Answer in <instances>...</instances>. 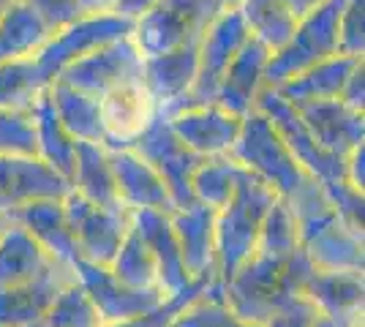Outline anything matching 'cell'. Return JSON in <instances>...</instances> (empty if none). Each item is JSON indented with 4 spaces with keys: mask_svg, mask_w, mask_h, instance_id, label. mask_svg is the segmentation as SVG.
I'll list each match as a JSON object with an SVG mask.
<instances>
[{
    "mask_svg": "<svg viewBox=\"0 0 365 327\" xmlns=\"http://www.w3.org/2000/svg\"><path fill=\"white\" fill-rule=\"evenodd\" d=\"M311 273L314 265L303 249L289 256H270L257 251L227 284H221V295L240 319L264 325L273 313L303 300L305 281Z\"/></svg>",
    "mask_w": 365,
    "mask_h": 327,
    "instance_id": "cell-1",
    "label": "cell"
},
{
    "mask_svg": "<svg viewBox=\"0 0 365 327\" xmlns=\"http://www.w3.org/2000/svg\"><path fill=\"white\" fill-rule=\"evenodd\" d=\"M232 158L267 188H273L275 197L287 204L297 202L305 191L317 186V180L294 161L273 123L257 109L243 118V128L232 150Z\"/></svg>",
    "mask_w": 365,
    "mask_h": 327,
    "instance_id": "cell-2",
    "label": "cell"
},
{
    "mask_svg": "<svg viewBox=\"0 0 365 327\" xmlns=\"http://www.w3.org/2000/svg\"><path fill=\"white\" fill-rule=\"evenodd\" d=\"M273 188H267L251 172H243L232 202L215 213V256L218 284H227L257 254L262 224L275 204Z\"/></svg>",
    "mask_w": 365,
    "mask_h": 327,
    "instance_id": "cell-3",
    "label": "cell"
},
{
    "mask_svg": "<svg viewBox=\"0 0 365 327\" xmlns=\"http://www.w3.org/2000/svg\"><path fill=\"white\" fill-rule=\"evenodd\" d=\"M218 0H158L148 14L134 22L131 41L145 58L194 47L221 14Z\"/></svg>",
    "mask_w": 365,
    "mask_h": 327,
    "instance_id": "cell-4",
    "label": "cell"
},
{
    "mask_svg": "<svg viewBox=\"0 0 365 327\" xmlns=\"http://www.w3.org/2000/svg\"><path fill=\"white\" fill-rule=\"evenodd\" d=\"M248 38H251V33L245 28L240 9L237 6L221 9V14L210 22V28L205 31L202 41H199V71L191 93L185 95V98H180L178 104H172V107L158 109V115L161 118H172V115L185 112V109L215 104L218 85H221L227 68L237 58V52L245 47Z\"/></svg>",
    "mask_w": 365,
    "mask_h": 327,
    "instance_id": "cell-5",
    "label": "cell"
},
{
    "mask_svg": "<svg viewBox=\"0 0 365 327\" xmlns=\"http://www.w3.org/2000/svg\"><path fill=\"white\" fill-rule=\"evenodd\" d=\"M297 221L300 249L308 262L324 273H365L363 229H354L338 216L333 204L311 210Z\"/></svg>",
    "mask_w": 365,
    "mask_h": 327,
    "instance_id": "cell-6",
    "label": "cell"
},
{
    "mask_svg": "<svg viewBox=\"0 0 365 327\" xmlns=\"http://www.w3.org/2000/svg\"><path fill=\"white\" fill-rule=\"evenodd\" d=\"M344 0H324L317 11L297 22L292 41L267 63V88H278L308 71L311 66L327 61L338 52V16Z\"/></svg>",
    "mask_w": 365,
    "mask_h": 327,
    "instance_id": "cell-7",
    "label": "cell"
},
{
    "mask_svg": "<svg viewBox=\"0 0 365 327\" xmlns=\"http://www.w3.org/2000/svg\"><path fill=\"white\" fill-rule=\"evenodd\" d=\"M134 31L131 22H123L118 16H76L74 22L63 25L44 41V47L33 55L41 77L52 85L63 71L79 58L91 55L96 49L107 47L112 41L128 38Z\"/></svg>",
    "mask_w": 365,
    "mask_h": 327,
    "instance_id": "cell-8",
    "label": "cell"
},
{
    "mask_svg": "<svg viewBox=\"0 0 365 327\" xmlns=\"http://www.w3.org/2000/svg\"><path fill=\"white\" fill-rule=\"evenodd\" d=\"M63 213L74 232L76 249L85 262L109 267L131 229V213L125 207H98L74 191L66 194Z\"/></svg>",
    "mask_w": 365,
    "mask_h": 327,
    "instance_id": "cell-9",
    "label": "cell"
},
{
    "mask_svg": "<svg viewBox=\"0 0 365 327\" xmlns=\"http://www.w3.org/2000/svg\"><path fill=\"white\" fill-rule=\"evenodd\" d=\"M142 68H145V55L128 36V38L112 41L107 47L96 49L91 55L71 63L58 77V82L74 88L79 93L93 95V98H104L123 85L142 82Z\"/></svg>",
    "mask_w": 365,
    "mask_h": 327,
    "instance_id": "cell-10",
    "label": "cell"
},
{
    "mask_svg": "<svg viewBox=\"0 0 365 327\" xmlns=\"http://www.w3.org/2000/svg\"><path fill=\"white\" fill-rule=\"evenodd\" d=\"M128 147H131L137 156L145 158L153 170L164 177V183H167L169 194H172V199H175L178 207L194 204V197H191V175L197 172V167L205 158L194 156V153L172 134L167 118H161V115L155 112V118L150 120V125H148Z\"/></svg>",
    "mask_w": 365,
    "mask_h": 327,
    "instance_id": "cell-11",
    "label": "cell"
},
{
    "mask_svg": "<svg viewBox=\"0 0 365 327\" xmlns=\"http://www.w3.org/2000/svg\"><path fill=\"white\" fill-rule=\"evenodd\" d=\"M74 276L82 284V289L91 295L104 325H118V322L145 316L155 311L158 306H164L167 300L158 289H128L109 273V267L93 265L85 259H79L74 265Z\"/></svg>",
    "mask_w": 365,
    "mask_h": 327,
    "instance_id": "cell-12",
    "label": "cell"
},
{
    "mask_svg": "<svg viewBox=\"0 0 365 327\" xmlns=\"http://www.w3.org/2000/svg\"><path fill=\"white\" fill-rule=\"evenodd\" d=\"M68 191V180L38 156H0V216L9 218L19 207L41 199H66Z\"/></svg>",
    "mask_w": 365,
    "mask_h": 327,
    "instance_id": "cell-13",
    "label": "cell"
},
{
    "mask_svg": "<svg viewBox=\"0 0 365 327\" xmlns=\"http://www.w3.org/2000/svg\"><path fill=\"white\" fill-rule=\"evenodd\" d=\"M169 128L178 140L199 158H218L232 156L240 128H243V118L232 115L227 109L215 107H197L185 109L167 118Z\"/></svg>",
    "mask_w": 365,
    "mask_h": 327,
    "instance_id": "cell-14",
    "label": "cell"
},
{
    "mask_svg": "<svg viewBox=\"0 0 365 327\" xmlns=\"http://www.w3.org/2000/svg\"><path fill=\"white\" fill-rule=\"evenodd\" d=\"M292 107L297 109L300 120L324 153L346 158L354 147L365 145V112L349 109L338 98L303 101V104H292Z\"/></svg>",
    "mask_w": 365,
    "mask_h": 327,
    "instance_id": "cell-15",
    "label": "cell"
},
{
    "mask_svg": "<svg viewBox=\"0 0 365 327\" xmlns=\"http://www.w3.org/2000/svg\"><path fill=\"white\" fill-rule=\"evenodd\" d=\"M131 227L137 234L148 243L153 259H155V270H158V289L161 295L178 297L188 292L191 286H197L199 281H191L185 262H182L180 246L172 229V221L167 213H155V210H134L131 213ZM207 284V281H205Z\"/></svg>",
    "mask_w": 365,
    "mask_h": 327,
    "instance_id": "cell-16",
    "label": "cell"
},
{
    "mask_svg": "<svg viewBox=\"0 0 365 327\" xmlns=\"http://www.w3.org/2000/svg\"><path fill=\"white\" fill-rule=\"evenodd\" d=\"M109 161H112V172H115L118 199L128 213L155 210V213L172 216L178 210L164 177L153 170L145 158L137 156L131 147L109 150Z\"/></svg>",
    "mask_w": 365,
    "mask_h": 327,
    "instance_id": "cell-17",
    "label": "cell"
},
{
    "mask_svg": "<svg viewBox=\"0 0 365 327\" xmlns=\"http://www.w3.org/2000/svg\"><path fill=\"white\" fill-rule=\"evenodd\" d=\"M172 229L180 246L182 262L191 281L218 284V256H215V210L205 204L178 207L172 216Z\"/></svg>",
    "mask_w": 365,
    "mask_h": 327,
    "instance_id": "cell-18",
    "label": "cell"
},
{
    "mask_svg": "<svg viewBox=\"0 0 365 327\" xmlns=\"http://www.w3.org/2000/svg\"><path fill=\"white\" fill-rule=\"evenodd\" d=\"M303 297L314 311L341 327H360L365 313V279L360 273L317 270L305 281Z\"/></svg>",
    "mask_w": 365,
    "mask_h": 327,
    "instance_id": "cell-19",
    "label": "cell"
},
{
    "mask_svg": "<svg viewBox=\"0 0 365 327\" xmlns=\"http://www.w3.org/2000/svg\"><path fill=\"white\" fill-rule=\"evenodd\" d=\"M71 281H76L71 267L55 265L46 276L31 284L0 289V327H38L55 297Z\"/></svg>",
    "mask_w": 365,
    "mask_h": 327,
    "instance_id": "cell-20",
    "label": "cell"
},
{
    "mask_svg": "<svg viewBox=\"0 0 365 327\" xmlns=\"http://www.w3.org/2000/svg\"><path fill=\"white\" fill-rule=\"evenodd\" d=\"M270 58L273 55L259 41L248 38L245 47L237 52V58L227 68L221 85H218L215 107L227 109L237 118L251 115L257 109L259 93L267 88V63H270Z\"/></svg>",
    "mask_w": 365,
    "mask_h": 327,
    "instance_id": "cell-21",
    "label": "cell"
},
{
    "mask_svg": "<svg viewBox=\"0 0 365 327\" xmlns=\"http://www.w3.org/2000/svg\"><path fill=\"white\" fill-rule=\"evenodd\" d=\"M98 104H101V120L107 131V145H104L107 150L128 147L155 118V104L142 88V82L123 85L104 98H98Z\"/></svg>",
    "mask_w": 365,
    "mask_h": 327,
    "instance_id": "cell-22",
    "label": "cell"
},
{
    "mask_svg": "<svg viewBox=\"0 0 365 327\" xmlns=\"http://www.w3.org/2000/svg\"><path fill=\"white\" fill-rule=\"evenodd\" d=\"M199 71V44L182 47L167 55L145 58L142 68V88L148 90L150 101L158 109H167L178 104L180 98L191 93Z\"/></svg>",
    "mask_w": 365,
    "mask_h": 327,
    "instance_id": "cell-23",
    "label": "cell"
},
{
    "mask_svg": "<svg viewBox=\"0 0 365 327\" xmlns=\"http://www.w3.org/2000/svg\"><path fill=\"white\" fill-rule=\"evenodd\" d=\"M11 221L19 227H25L33 234V240L63 267H71L82 259L79 249H76L74 232L66 221L63 213V199H41V202H31L11 213Z\"/></svg>",
    "mask_w": 365,
    "mask_h": 327,
    "instance_id": "cell-24",
    "label": "cell"
},
{
    "mask_svg": "<svg viewBox=\"0 0 365 327\" xmlns=\"http://www.w3.org/2000/svg\"><path fill=\"white\" fill-rule=\"evenodd\" d=\"M55 265L58 262L33 240L25 227L6 218L0 229V289L31 284L46 276Z\"/></svg>",
    "mask_w": 365,
    "mask_h": 327,
    "instance_id": "cell-25",
    "label": "cell"
},
{
    "mask_svg": "<svg viewBox=\"0 0 365 327\" xmlns=\"http://www.w3.org/2000/svg\"><path fill=\"white\" fill-rule=\"evenodd\" d=\"M68 186L76 197L98 204V207H123L120 199H118V186H115L109 150L104 145L76 142L74 170L68 177Z\"/></svg>",
    "mask_w": 365,
    "mask_h": 327,
    "instance_id": "cell-26",
    "label": "cell"
},
{
    "mask_svg": "<svg viewBox=\"0 0 365 327\" xmlns=\"http://www.w3.org/2000/svg\"><path fill=\"white\" fill-rule=\"evenodd\" d=\"M365 58H351V55H333L327 61L311 66L308 71L297 74L294 79L273 88L281 98H287L289 104H303V101H333L341 95L344 82L354 71L357 63Z\"/></svg>",
    "mask_w": 365,
    "mask_h": 327,
    "instance_id": "cell-27",
    "label": "cell"
},
{
    "mask_svg": "<svg viewBox=\"0 0 365 327\" xmlns=\"http://www.w3.org/2000/svg\"><path fill=\"white\" fill-rule=\"evenodd\" d=\"M49 101H52V109H55L58 120L68 131L71 140L91 142V145H107V131H104V120H101L98 98L79 93V90L55 79L49 85Z\"/></svg>",
    "mask_w": 365,
    "mask_h": 327,
    "instance_id": "cell-28",
    "label": "cell"
},
{
    "mask_svg": "<svg viewBox=\"0 0 365 327\" xmlns=\"http://www.w3.org/2000/svg\"><path fill=\"white\" fill-rule=\"evenodd\" d=\"M52 36V28L28 0H14L0 19V66L19 58H33L44 41Z\"/></svg>",
    "mask_w": 365,
    "mask_h": 327,
    "instance_id": "cell-29",
    "label": "cell"
},
{
    "mask_svg": "<svg viewBox=\"0 0 365 327\" xmlns=\"http://www.w3.org/2000/svg\"><path fill=\"white\" fill-rule=\"evenodd\" d=\"M31 118L36 125V156L41 158L49 170L58 172L63 180H68L71 170H74L76 142L68 137V131L58 120L52 101H49V90L36 101Z\"/></svg>",
    "mask_w": 365,
    "mask_h": 327,
    "instance_id": "cell-30",
    "label": "cell"
},
{
    "mask_svg": "<svg viewBox=\"0 0 365 327\" xmlns=\"http://www.w3.org/2000/svg\"><path fill=\"white\" fill-rule=\"evenodd\" d=\"M237 9L251 38L259 41L270 55H278L289 44L300 22L281 0H240Z\"/></svg>",
    "mask_w": 365,
    "mask_h": 327,
    "instance_id": "cell-31",
    "label": "cell"
},
{
    "mask_svg": "<svg viewBox=\"0 0 365 327\" xmlns=\"http://www.w3.org/2000/svg\"><path fill=\"white\" fill-rule=\"evenodd\" d=\"M243 167L232 156H218V158H205L191 175V197L197 204H205L210 210H224L243 177Z\"/></svg>",
    "mask_w": 365,
    "mask_h": 327,
    "instance_id": "cell-32",
    "label": "cell"
},
{
    "mask_svg": "<svg viewBox=\"0 0 365 327\" xmlns=\"http://www.w3.org/2000/svg\"><path fill=\"white\" fill-rule=\"evenodd\" d=\"M49 90L33 58H19L0 66V109L31 112L36 101Z\"/></svg>",
    "mask_w": 365,
    "mask_h": 327,
    "instance_id": "cell-33",
    "label": "cell"
},
{
    "mask_svg": "<svg viewBox=\"0 0 365 327\" xmlns=\"http://www.w3.org/2000/svg\"><path fill=\"white\" fill-rule=\"evenodd\" d=\"M109 273L120 281L123 286H128V289H158L155 259H153L148 243L139 237L134 227L128 229L120 251L115 254V259L109 265Z\"/></svg>",
    "mask_w": 365,
    "mask_h": 327,
    "instance_id": "cell-34",
    "label": "cell"
},
{
    "mask_svg": "<svg viewBox=\"0 0 365 327\" xmlns=\"http://www.w3.org/2000/svg\"><path fill=\"white\" fill-rule=\"evenodd\" d=\"M169 327H264V325L240 319V316L224 303L221 284H213V286H207L197 300H191V303L175 316V322Z\"/></svg>",
    "mask_w": 365,
    "mask_h": 327,
    "instance_id": "cell-35",
    "label": "cell"
},
{
    "mask_svg": "<svg viewBox=\"0 0 365 327\" xmlns=\"http://www.w3.org/2000/svg\"><path fill=\"white\" fill-rule=\"evenodd\" d=\"M38 327H104V322L96 311L91 295L82 289V284L71 281L55 297V303L49 306L44 322Z\"/></svg>",
    "mask_w": 365,
    "mask_h": 327,
    "instance_id": "cell-36",
    "label": "cell"
},
{
    "mask_svg": "<svg viewBox=\"0 0 365 327\" xmlns=\"http://www.w3.org/2000/svg\"><path fill=\"white\" fill-rule=\"evenodd\" d=\"M257 251L259 254H270V256H289L294 251H300L297 221H294V213L284 199H275V204L267 210Z\"/></svg>",
    "mask_w": 365,
    "mask_h": 327,
    "instance_id": "cell-37",
    "label": "cell"
},
{
    "mask_svg": "<svg viewBox=\"0 0 365 327\" xmlns=\"http://www.w3.org/2000/svg\"><path fill=\"white\" fill-rule=\"evenodd\" d=\"M0 156H36V125L31 112L0 109Z\"/></svg>",
    "mask_w": 365,
    "mask_h": 327,
    "instance_id": "cell-38",
    "label": "cell"
},
{
    "mask_svg": "<svg viewBox=\"0 0 365 327\" xmlns=\"http://www.w3.org/2000/svg\"><path fill=\"white\" fill-rule=\"evenodd\" d=\"M338 52L365 58V0H344L338 16Z\"/></svg>",
    "mask_w": 365,
    "mask_h": 327,
    "instance_id": "cell-39",
    "label": "cell"
},
{
    "mask_svg": "<svg viewBox=\"0 0 365 327\" xmlns=\"http://www.w3.org/2000/svg\"><path fill=\"white\" fill-rule=\"evenodd\" d=\"M207 286H213V284L199 281L197 286H191L188 292L164 300V306H158L155 311L145 313V316H137V319H128V322H118V325H104V327H169L172 322H175V316H178V313H180L191 300H197Z\"/></svg>",
    "mask_w": 365,
    "mask_h": 327,
    "instance_id": "cell-40",
    "label": "cell"
},
{
    "mask_svg": "<svg viewBox=\"0 0 365 327\" xmlns=\"http://www.w3.org/2000/svg\"><path fill=\"white\" fill-rule=\"evenodd\" d=\"M314 319H317V311H314V306L303 297V300L292 303L289 308L273 313L264 322V327H314Z\"/></svg>",
    "mask_w": 365,
    "mask_h": 327,
    "instance_id": "cell-41",
    "label": "cell"
},
{
    "mask_svg": "<svg viewBox=\"0 0 365 327\" xmlns=\"http://www.w3.org/2000/svg\"><path fill=\"white\" fill-rule=\"evenodd\" d=\"M338 101H344L349 109H357V112H365V61L354 66L344 88H341V95Z\"/></svg>",
    "mask_w": 365,
    "mask_h": 327,
    "instance_id": "cell-42",
    "label": "cell"
},
{
    "mask_svg": "<svg viewBox=\"0 0 365 327\" xmlns=\"http://www.w3.org/2000/svg\"><path fill=\"white\" fill-rule=\"evenodd\" d=\"M158 0H115V9H112V16H118L123 22H137L142 16L150 11Z\"/></svg>",
    "mask_w": 365,
    "mask_h": 327,
    "instance_id": "cell-43",
    "label": "cell"
},
{
    "mask_svg": "<svg viewBox=\"0 0 365 327\" xmlns=\"http://www.w3.org/2000/svg\"><path fill=\"white\" fill-rule=\"evenodd\" d=\"M363 164H365V145L354 147L346 156V180L354 191H363Z\"/></svg>",
    "mask_w": 365,
    "mask_h": 327,
    "instance_id": "cell-44",
    "label": "cell"
},
{
    "mask_svg": "<svg viewBox=\"0 0 365 327\" xmlns=\"http://www.w3.org/2000/svg\"><path fill=\"white\" fill-rule=\"evenodd\" d=\"M76 16H107L115 9V0H71Z\"/></svg>",
    "mask_w": 365,
    "mask_h": 327,
    "instance_id": "cell-45",
    "label": "cell"
},
{
    "mask_svg": "<svg viewBox=\"0 0 365 327\" xmlns=\"http://www.w3.org/2000/svg\"><path fill=\"white\" fill-rule=\"evenodd\" d=\"M281 3H284L297 19H303V16H308L311 11H317L324 0H281Z\"/></svg>",
    "mask_w": 365,
    "mask_h": 327,
    "instance_id": "cell-46",
    "label": "cell"
},
{
    "mask_svg": "<svg viewBox=\"0 0 365 327\" xmlns=\"http://www.w3.org/2000/svg\"><path fill=\"white\" fill-rule=\"evenodd\" d=\"M314 327H341V325H335V322H330V319H324V316H319V313H317V319H314Z\"/></svg>",
    "mask_w": 365,
    "mask_h": 327,
    "instance_id": "cell-47",
    "label": "cell"
},
{
    "mask_svg": "<svg viewBox=\"0 0 365 327\" xmlns=\"http://www.w3.org/2000/svg\"><path fill=\"white\" fill-rule=\"evenodd\" d=\"M11 3H14V0H0V19H3V14H6V9H9Z\"/></svg>",
    "mask_w": 365,
    "mask_h": 327,
    "instance_id": "cell-48",
    "label": "cell"
},
{
    "mask_svg": "<svg viewBox=\"0 0 365 327\" xmlns=\"http://www.w3.org/2000/svg\"><path fill=\"white\" fill-rule=\"evenodd\" d=\"M218 3H221V6H224V9H229V6H237V3H240V0H218Z\"/></svg>",
    "mask_w": 365,
    "mask_h": 327,
    "instance_id": "cell-49",
    "label": "cell"
},
{
    "mask_svg": "<svg viewBox=\"0 0 365 327\" xmlns=\"http://www.w3.org/2000/svg\"><path fill=\"white\" fill-rule=\"evenodd\" d=\"M3 224H6V216H0V229H3Z\"/></svg>",
    "mask_w": 365,
    "mask_h": 327,
    "instance_id": "cell-50",
    "label": "cell"
},
{
    "mask_svg": "<svg viewBox=\"0 0 365 327\" xmlns=\"http://www.w3.org/2000/svg\"><path fill=\"white\" fill-rule=\"evenodd\" d=\"M360 327H363V325H360Z\"/></svg>",
    "mask_w": 365,
    "mask_h": 327,
    "instance_id": "cell-51",
    "label": "cell"
}]
</instances>
